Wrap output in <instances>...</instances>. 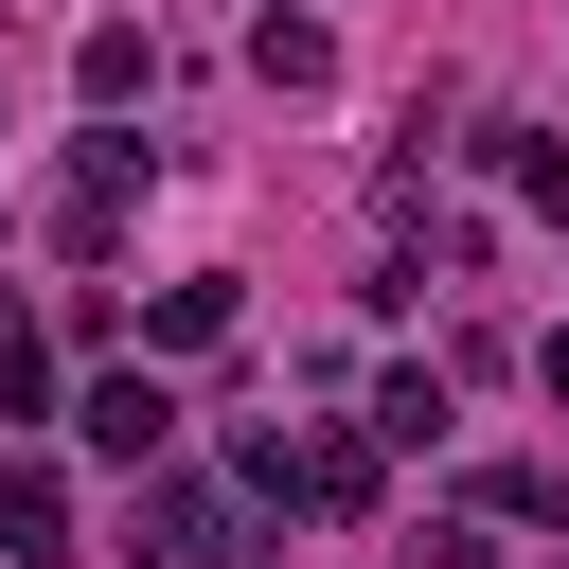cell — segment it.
<instances>
[{
  "label": "cell",
  "mask_w": 569,
  "mask_h": 569,
  "mask_svg": "<svg viewBox=\"0 0 569 569\" xmlns=\"http://www.w3.org/2000/svg\"><path fill=\"white\" fill-rule=\"evenodd\" d=\"M0 551H71V480L53 462H0Z\"/></svg>",
  "instance_id": "obj_3"
},
{
  "label": "cell",
  "mask_w": 569,
  "mask_h": 569,
  "mask_svg": "<svg viewBox=\"0 0 569 569\" xmlns=\"http://www.w3.org/2000/svg\"><path fill=\"white\" fill-rule=\"evenodd\" d=\"M89 445H107V462H160V445H178V391H160V373H107V391H89Z\"/></svg>",
  "instance_id": "obj_2"
},
{
  "label": "cell",
  "mask_w": 569,
  "mask_h": 569,
  "mask_svg": "<svg viewBox=\"0 0 569 569\" xmlns=\"http://www.w3.org/2000/svg\"><path fill=\"white\" fill-rule=\"evenodd\" d=\"M124 196H142V142H89V160H71V196H53V249H71V267H107Z\"/></svg>",
  "instance_id": "obj_1"
},
{
  "label": "cell",
  "mask_w": 569,
  "mask_h": 569,
  "mask_svg": "<svg viewBox=\"0 0 569 569\" xmlns=\"http://www.w3.org/2000/svg\"><path fill=\"white\" fill-rule=\"evenodd\" d=\"M249 71H267V89H320L338 36H320V18H249Z\"/></svg>",
  "instance_id": "obj_4"
},
{
  "label": "cell",
  "mask_w": 569,
  "mask_h": 569,
  "mask_svg": "<svg viewBox=\"0 0 569 569\" xmlns=\"http://www.w3.org/2000/svg\"><path fill=\"white\" fill-rule=\"evenodd\" d=\"M409 569H480V516H427V533H409Z\"/></svg>",
  "instance_id": "obj_5"
}]
</instances>
